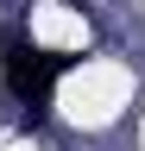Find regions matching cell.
Returning <instances> with one entry per match:
<instances>
[{"label":"cell","mask_w":145,"mask_h":151,"mask_svg":"<svg viewBox=\"0 0 145 151\" xmlns=\"http://www.w3.org/2000/svg\"><path fill=\"white\" fill-rule=\"evenodd\" d=\"M69 69H76V57H69V50H44L38 38H25V32H6V38H0V88L25 107L32 126L50 113L57 82H63Z\"/></svg>","instance_id":"obj_1"}]
</instances>
